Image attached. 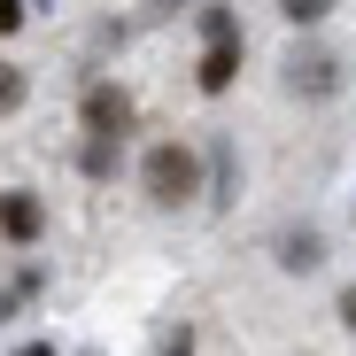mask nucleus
<instances>
[{
  "instance_id": "obj_9",
  "label": "nucleus",
  "mask_w": 356,
  "mask_h": 356,
  "mask_svg": "<svg viewBox=\"0 0 356 356\" xmlns=\"http://www.w3.org/2000/svg\"><path fill=\"white\" fill-rule=\"evenodd\" d=\"M31 24V0H0V39H16Z\"/></svg>"
},
{
  "instance_id": "obj_3",
  "label": "nucleus",
  "mask_w": 356,
  "mask_h": 356,
  "mask_svg": "<svg viewBox=\"0 0 356 356\" xmlns=\"http://www.w3.org/2000/svg\"><path fill=\"white\" fill-rule=\"evenodd\" d=\"M241 63H248V31H217V39H202L194 93H202V101H225L232 86H241Z\"/></svg>"
},
{
  "instance_id": "obj_2",
  "label": "nucleus",
  "mask_w": 356,
  "mask_h": 356,
  "mask_svg": "<svg viewBox=\"0 0 356 356\" xmlns=\"http://www.w3.org/2000/svg\"><path fill=\"white\" fill-rule=\"evenodd\" d=\"M78 140H116V147L132 140V93L116 78H93L78 93Z\"/></svg>"
},
{
  "instance_id": "obj_8",
  "label": "nucleus",
  "mask_w": 356,
  "mask_h": 356,
  "mask_svg": "<svg viewBox=\"0 0 356 356\" xmlns=\"http://www.w3.org/2000/svg\"><path fill=\"white\" fill-rule=\"evenodd\" d=\"M271 8H279L286 24H302V31H310V24H325V16H333V0H271Z\"/></svg>"
},
{
  "instance_id": "obj_4",
  "label": "nucleus",
  "mask_w": 356,
  "mask_h": 356,
  "mask_svg": "<svg viewBox=\"0 0 356 356\" xmlns=\"http://www.w3.org/2000/svg\"><path fill=\"white\" fill-rule=\"evenodd\" d=\"M39 241H47V202H39V186H0V248L31 256Z\"/></svg>"
},
{
  "instance_id": "obj_6",
  "label": "nucleus",
  "mask_w": 356,
  "mask_h": 356,
  "mask_svg": "<svg viewBox=\"0 0 356 356\" xmlns=\"http://www.w3.org/2000/svg\"><path fill=\"white\" fill-rule=\"evenodd\" d=\"M318 264H325V241H318V232H286V241H279V271L302 279V271H318Z\"/></svg>"
},
{
  "instance_id": "obj_11",
  "label": "nucleus",
  "mask_w": 356,
  "mask_h": 356,
  "mask_svg": "<svg viewBox=\"0 0 356 356\" xmlns=\"http://www.w3.org/2000/svg\"><path fill=\"white\" fill-rule=\"evenodd\" d=\"M170 356H186V333H178V341H170Z\"/></svg>"
},
{
  "instance_id": "obj_7",
  "label": "nucleus",
  "mask_w": 356,
  "mask_h": 356,
  "mask_svg": "<svg viewBox=\"0 0 356 356\" xmlns=\"http://www.w3.org/2000/svg\"><path fill=\"white\" fill-rule=\"evenodd\" d=\"M24 101H31V70L24 63H0V116H16Z\"/></svg>"
},
{
  "instance_id": "obj_1",
  "label": "nucleus",
  "mask_w": 356,
  "mask_h": 356,
  "mask_svg": "<svg viewBox=\"0 0 356 356\" xmlns=\"http://www.w3.org/2000/svg\"><path fill=\"white\" fill-rule=\"evenodd\" d=\"M140 194H147L155 209H186V202L202 194V147L178 140V132L147 140V155H140Z\"/></svg>"
},
{
  "instance_id": "obj_5",
  "label": "nucleus",
  "mask_w": 356,
  "mask_h": 356,
  "mask_svg": "<svg viewBox=\"0 0 356 356\" xmlns=\"http://www.w3.org/2000/svg\"><path fill=\"white\" fill-rule=\"evenodd\" d=\"M286 86L310 93V101H325V93H341V63H333V54H294V63H286Z\"/></svg>"
},
{
  "instance_id": "obj_10",
  "label": "nucleus",
  "mask_w": 356,
  "mask_h": 356,
  "mask_svg": "<svg viewBox=\"0 0 356 356\" xmlns=\"http://www.w3.org/2000/svg\"><path fill=\"white\" fill-rule=\"evenodd\" d=\"M333 318H341V333H356V286H341V310Z\"/></svg>"
}]
</instances>
